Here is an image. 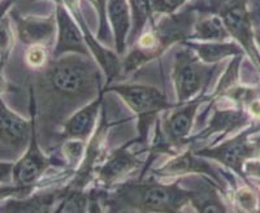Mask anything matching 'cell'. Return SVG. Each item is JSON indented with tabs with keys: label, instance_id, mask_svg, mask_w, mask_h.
I'll list each match as a JSON object with an SVG mask.
<instances>
[{
	"label": "cell",
	"instance_id": "1",
	"mask_svg": "<svg viewBox=\"0 0 260 213\" xmlns=\"http://www.w3.org/2000/svg\"><path fill=\"white\" fill-rule=\"evenodd\" d=\"M122 198L146 210H176L190 199V194L175 186L145 185L127 187Z\"/></svg>",
	"mask_w": 260,
	"mask_h": 213
},
{
	"label": "cell",
	"instance_id": "2",
	"mask_svg": "<svg viewBox=\"0 0 260 213\" xmlns=\"http://www.w3.org/2000/svg\"><path fill=\"white\" fill-rule=\"evenodd\" d=\"M111 90L116 91L124 98L127 105L138 115L139 131L142 136L146 135L151 117L156 115L159 111L168 108L166 95L160 90L152 86L143 85H127V86H116Z\"/></svg>",
	"mask_w": 260,
	"mask_h": 213
},
{
	"label": "cell",
	"instance_id": "3",
	"mask_svg": "<svg viewBox=\"0 0 260 213\" xmlns=\"http://www.w3.org/2000/svg\"><path fill=\"white\" fill-rule=\"evenodd\" d=\"M48 80L55 91L67 96H76L91 86L94 73L83 62L69 59L52 64L48 70Z\"/></svg>",
	"mask_w": 260,
	"mask_h": 213
},
{
	"label": "cell",
	"instance_id": "4",
	"mask_svg": "<svg viewBox=\"0 0 260 213\" xmlns=\"http://www.w3.org/2000/svg\"><path fill=\"white\" fill-rule=\"evenodd\" d=\"M220 16L228 31L245 47L260 68V56L255 47L252 24L245 0H224L220 6Z\"/></svg>",
	"mask_w": 260,
	"mask_h": 213
},
{
	"label": "cell",
	"instance_id": "5",
	"mask_svg": "<svg viewBox=\"0 0 260 213\" xmlns=\"http://www.w3.org/2000/svg\"><path fill=\"white\" fill-rule=\"evenodd\" d=\"M206 76L207 70L201 65V62L191 59L189 53L182 52L178 55L173 73L178 100L181 103L186 101L195 92H198L206 81Z\"/></svg>",
	"mask_w": 260,
	"mask_h": 213
},
{
	"label": "cell",
	"instance_id": "6",
	"mask_svg": "<svg viewBox=\"0 0 260 213\" xmlns=\"http://www.w3.org/2000/svg\"><path fill=\"white\" fill-rule=\"evenodd\" d=\"M247 136L248 134L246 133L241 134L219 147L204 151L203 154H207V156L219 160L220 163L231 166L232 169L241 173L246 160L254 156L255 152L257 151V146L248 142Z\"/></svg>",
	"mask_w": 260,
	"mask_h": 213
},
{
	"label": "cell",
	"instance_id": "7",
	"mask_svg": "<svg viewBox=\"0 0 260 213\" xmlns=\"http://www.w3.org/2000/svg\"><path fill=\"white\" fill-rule=\"evenodd\" d=\"M47 166L48 160L39 151L36 135H32L29 151L18 161L17 165L13 166V175L20 186H30L41 177Z\"/></svg>",
	"mask_w": 260,
	"mask_h": 213
},
{
	"label": "cell",
	"instance_id": "8",
	"mask_svg": "<svg viewBox=\"0 0 260 213\" xmlns=\"http://www.w3.org/2000/svg\"><path fill=\"white\" fill-rule=\"evenodd\" d=\"M101 103L102 98H99L98 100L92 101L91 104L78 111L77 113H74L64 126L65 136L73 138V139H81V138H85L87 134H90L91 129L94 127V122L96 120Z\"/></svg>",
	"mask_w": 260,
	"mask_h": 213
},
{
	"label": "cell",
	"instance_id": "9",
	"mask_svg": "<svg viewBox=\"0 0 260 213\" xmlns=\"http://www.w3.org/2000/svg\"><path fill=\"white\" fill-rule=\"evenodd\" d=\"M29 124L0 103V138L9 145H21L26 139Z\"/></svg>",
	"mask_w": 260,
	"mask_h": 213
},
{
	"label": "cell",
	"instance_id": "10",
	"mask_svg": "<svg viewBox=\"0 0 260 213\" xmlns=\"http://www.w3.org/2000/svg\"><path fill=\"white\" fill-rule=\"evenodd\" d=\"M59 25H60V37H59V45L56 48V55L60 53L69 52H81L87 53L86 51L85 42H83L82 36L76 27L72 18L67 15L64 9L60 7L59 8Z\"/></svg>",
	"mask_w": 260,
	"mask_h": 213
},
{
	"label": "cell",
	"instance_id": "11",
	"mask_svg": "<svg viewBox=\"0 0 260 213\" xmlns=\"http://www.w3.org/2000/svg\"><path fill=\"white\" fill-rule=\"evenodd\" d=\"M198 105L199 101H194L171 116V119L167 122V133L172 140L181 142L189 134Z\"/></svg>",
	"mask_w": 260,
	"mask_h": 213
},
{
	"label": "cell",
	"instance_id": "12",
	"mask_svg": "<svg viewBox=\"0 0 260 213\" xmlns=\"http://www.w3.org/2000/svg\"><path fill=\"white\" fill-rule=\"evenodd\" d=\"M108 13L111 22L115 29L116 47L118 53L124 52L125 38L129 29V12L125 0H110L108 2Z\"/></svg>",
	"mask_w": 260,
	"mask_h": 213
},
{
	"label": "cell",
	"instance_id": "13",
	"mask_svg": "<svg viewBox=\"0 0 260 213\" xmlns=\"http://www.w3.org/2000/svg\"><path fill=\"white\" fill-rule=\"evenodd\" d=\"M137 165L136 157L125 150L113 155L106 165L101 169V178L106 184H112L116 180L129 173Z\"/></svg>",
	"mask_w": 260,
	"mask_h": 213
},
{
	"label": "cell",
	"instance_id": "14",
	"mask_svg": "<svg viewBox=\"0 0 260 213\" xmlns=\"http://www.w3.org/2000/svg\"><path fill=\"white\" fill-rule=\"evenodd\" d=\"M21 38L26 43H39L53 33V21H32L21 26Z\"/></svg>",
	"mask_w": 260,
	"mask_h": 213
},
{
	"label": "cell",
	"instance_id": "15",
	"mask_svg": "<svg viewBox=\"0 0 260 213\" xmlns=\"http://www.w3.org/2000/svg\"><path fill=\"white\" fill-rule=\"evenodd\" d=\"M191 170H199L203 172V166L197 161L192 156L189 154L183 155V156H178L173 159L171 163L167 164L164 169L161 170L162 174L167 175H177L183 174V173L191 172Z\"/></svg>",
	"mask_w": 260,
	"mask_h": 213
},
{
	"label": "cell",
	"instance_id": "16",
	"mask_svg": "<svg viewBox=\"0 0 260 213\" xmlns=\"http://www.w3.org/2000/svg\"><path fill=\"white\" fill-rule=\"evenodd\" d=\"M198 38L208 39V41H221L226 37L228 30L225 27L224 22L220 18L215 17L212 20H206L201 22L197 29Z\"/></svg>",
	"mask_w": 260,
	"mask_h": 213
},
{
	"label": "cell",
	"instance_id": "17",
	"mask_svg": "<svg viewBox=\"0 0 260 213\" xmlns=\"http://www.w3.org/2000/svg\"><path fill=\"white\" fill-rule=\"evenodd\" d=\"M233 52H238V48L233 45H207L199 48V55L207 62L216 61Z\"/></svg>",
	"mask_w": 260,
	"mask_h": 213
},
{
	"label": "cell",
	"instance_id": "18",
	"mask_svg": "<svg viewBox=\"0 0 260 213\" xmlns=\"http://www.w3.org/2000/svg\"><path fill=\"white\" fill-rule=\"evenodd\" d=\"M62 212H81L86 207V198L78 193H72L65 199Z\"/></svg>",
	"mask_w": 260,
	"mask_h": 213
},
{
	"label": "cell",
	"instance_id": "19",
	"mask_svg": "<svg viewBox=\"0 0 260 213\" xmlns=\"http://www.w3.org/2000/svg\"><path fill=\"white\" fill-rule=\"evenodd\" d=\"M236 198L243 209L254 210L256 208V198H255V195L252 194V191L250 189H246V187L240 189L237 191Z\"/></svg>",
	"mask_w": 260,
	"mask_h": 213
},
{
	"label": "cell",
	"instance_id": "20",
	"mask_svg": "<svg viewBox=\"0 0 260 213\" xmlns=\"http://www.w3.org/2000/svg\"><path fill=\"white\" fill-rule=\"evenodd\" d=\"M46 59H47L46 51L42 47H38V46L30 48L26 56L27 62L31 66H42L46 62Z\"/></svg>",
	"mask_w": 260,
	"mask_h": 213
},
{
	"label": "cell",
	"instance_id": "21",
	"mask_svg": "<svg viewBox=\"0 0 260 213\" xmlns=\"http://www.w3.org/2000/svg\"><path fill=\"white\" fill-rule=\"evenodd\" d=\"M82 151H83L82 143L78 142V140L76 139H74L73 142L67 143V146L64 147L65 156L68 157L69 160H72V161H76V160L82 155Z\"/></svg>",
	"mask_w": 260,
	"mask_h": 213
},
{
	"label": "cell",
	"instance_id": "22",
	"mask_svg": "<svg viewBox=\"0 0 260 213\" xmlns=\"http://www.w3.org/2000/svg\"><path fill=\"white\" fill-rule=\"evenodd\" d=\"M13 170V166L11 164H0V182L9 180L11 172Z\"/></svg>",
	"mask_w": 260,
	"mask_h": 213
},
{
	"label": "cell",
	"instance_id": "23",
	"mask_svg": "<svg viewBox=\"0 0 260 213\" xmlns=\"http://www.w3.org/2000/svg\"><path fill=\"white\" fill-rule=\"evenodd\" d=\"M250 112H251L252 116L260 119V98L250 101Z\"/></svg>",
	"mask_w": 260,
	"mask_h": 213
}]
</instances>
